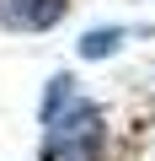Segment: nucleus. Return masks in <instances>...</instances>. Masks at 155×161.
Here are the masks:
<instances>
[{
    "label": "nucleus",
    "mask_w": 155,
    "mask_h": 161,
    "mask_svg": "<svg viewBox=\"0 0 155 161\" xmlns=\"http://www.w3.org/2000/svg\"><path fill=\"white\" fill-rule=\"evenodd\" d=\"M43 161H102V145H107V124H102V108L75 97L64 102L54 118H43Z\"/></svg>",
    "instance_id": "obj_1"
},
{
    "label": "nucleus",
    "mask_w": 155,
    "mask_h": 161,
    "mask_svg": "<svg viewBox=\"0 0 155 161\" xmlns=\"http://www.w3.org/2000/svg\"><path fill=\"white\" fill-rule=\"evenodd\" d=\"M70 11V0H0V27L11 32H48Z\"/></svg>",
    "instance_id": "obj_2"
},
{
    "label": "nucleus",
    "mask_w": 155,
    "mask_h": 161,
    "mask_svg": "<svg viewBox=\"0 0 155 161\" xmlns=\"http://www.w3.org/2000/svg\"><path fill=\"white\" fill-rule=\"evenodd\" d=\"M123 27H91L86 38H80V59H107V54H118L123 48Z\"/></svg>",
    "instance_id": "obj_3"
}]
</instances>
